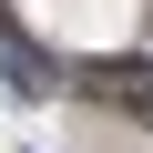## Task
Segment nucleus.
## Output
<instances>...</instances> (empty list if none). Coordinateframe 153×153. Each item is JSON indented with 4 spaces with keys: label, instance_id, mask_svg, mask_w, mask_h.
I'll list each match as a JSON object with an SVG mask.
<instances>
[{
    "label": "nucleus",
    "instance_id": "1",
    "mask_svg": "<svg viewBox=\"0 0 153 153\" xmlns=\"http://www.w3.org/2000/svg\"><path fill=\"white\" fill-rule=\"evenodd\" d=\"M102 92H133V112H153V61H92Z\"/></svg>",
    "mask_w": 153,
    "mask_h": 153
}]
</instances>
